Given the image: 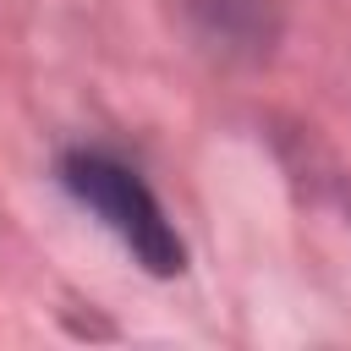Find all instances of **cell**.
<instances>
[{
  "mask_svg": "<svg viewBox=\"0 0 351 351\" xmlns=\"http://www.w3.org/2000/svg\"><path fill=\"white\" fill-rule=\"evenodd\" d=\"M60 176H66V186L77 192V203H88V208L132 247V258H137L143 269H154V274H176V269H181L186 252H181L176 225L165 219L159 197H154L121 159H110V154H66Z\"/></svg>",
  "mask_w": 351,
  "mask_h": 351,
  "instance_id": "cell-1",
  "label": "cell"
}]
</instances>
